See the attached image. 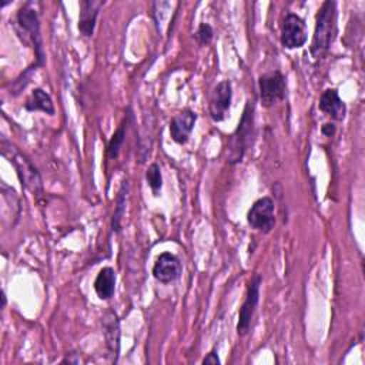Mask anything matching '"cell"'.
I'll return each instance as SVG.
<instances>
[{
  "label": "cell",
  "instance_id": "6da1fadb",
  "mask_svg": "<svg viewBox=\"0 0 365 365\" xmlns=\"http://www.w3.org/2000/svg\"><path fill=\"white\" fill-rule=\"evenodd\" d=\"M14 30L20 40L33 48L36 61L31 66L34 70L37 67L44 66L46 63V54H44V47H43V38L40 34V19L38 13L34 7L33 1L24 3L16 13V20H14Z\"/></svg>",
  "mask_w": 365,
  "mask_h": 365
},
{
  "label": "cell",
  "instance_id": "30bf717a",
  "mask_svg": "<svg viewBox=\"0 0 365 365\" xmlns=\"http://www.w3.org/2000/svg\"><path fill=\"white\" fill-rule=\"evenodd\" d=\"M182 265L177 255L163 252L157 257L153 265V277L161 284H170L181 277Z\"/></svg>",
  "mask_w": 365,
  "mask_h": 365
},
{
  "label": "cell",
  "instance_id": "3957f363",
  "mask_svg": "<svg viewBox=\"0 0 365 365\" xmlns=\"http://www.w3.org/2000/svg\"><path fill=\"white\" fill-rule=\"evenodd\" d=\"M336 36V3L327 0L321 4L315 17V30L309 46L314 58L324 57Z\"/></svg>",
  "mask_w": 365,
  "mask_h": 365
},
{
  "label": "cell",
  "instance_id": "44dd1931",
  "mask_svg": "<svg viewBox=\"0 0 365 365\" xmlns=\"http://www.w3.org/2000/svg\"><path fill=\"white\" fill-rule=\"evenodd\" d=\"M221 361H220V358H218V355H217V352H215V349H212L210 354H207V356L202 359V364L205 365V364H212V365H217V364H220Z\"/></svg>",
  "mask_w": 365,
  "mask_h": 365
},
{
  "label": "cell",
  "instance_id": "277c9868",
  "mask_svg": "<svg viewBox=\"0 0 365 365\" xmlns=\"http://www.w3.org/2000/svg\"><path fill=\"white\" fill-rule=\"evenodd\" d=\"M254 103L247 101L242 115L238 121L235 131L231 134L228 141V155L227 161L230 164L241 163L247 150L252 143L254 135Z\"/></svg>",
  "mask_w": 365,
  "mask_h": 365
},
{
  "label": "cell",
  "instance_id": "5b68a950",
  "mask_svg": "<svg viewBox=\"0 0 365 365\" xmlns=\"http://www.w3.org/2000/svg\"><path fill=\"white\" fill-rule=\"evenodd\" d=\"M262 284V277L259 274H254L247 285L245 299L238 312V322H237V334L245 335L250 331L252 317L255 314L258 301H259V288Z\"/></svg>",
  "mask_w": 365,
  "mask_h": 365
},
{
  "label": "cell",
  "instance_id": "9c48e42d",
  "mask_svg": "<svg viewBox=\"0 0 365 365\" xmlns=\"http://www.w3.org/2000/svg\"><path fill=\"white\" fill-rule=\"evenodd\" d=\"M232 100V86L230 80L220 81L211 93L210 103H208V111L212 121L220 123L225 120Z\"/></svg>",
  "mask_w": 365,
  "mask_h": 365
},
{
  "label": "cell",
  "instance_id": "7c38bea8",
  "mask_svg": "<svg viewBox=\"0 0 365 365\" xmlns=\"http://www.w3.org/2000/svg\"><path fill=\"white\" fill-rule=\"evenodd\" d=\"M195 121H197V114L190 108H185V110L180 111L178 114H175L170 121L171 140L181 145L185 144L190 140V135L195 125Z\"/></svg>",
  "mask_w": 365,
  "mask_h": 365
},
{
  "label": "cell",
  "instance_id": "9a60e30c",
  "mask_svg": "<svg viewBox=\"0 0 365 365\" xmlns=\"http://www.w3.org/2000/svg\"><path fill=\"white\" fill-rule=\"evenodd\" d=\"M115 281H117V275L114 268L103 267L94 279V291L97 297L103 301L110 299L115 291Z\"/></svg>",
  "mask_w": 365,
  "mask_h": 365
},
{
  "label": "cell",
  "instance_id": "ac0fdd59",
  "mask_svg": "<svg viewBox=\"0 0 365 365\" xmlns=\"http://www.w3.org/2000/svg\"><path fill=\"white\" fill-rule=\"evenodd\" d=\"M128 117H130V113L123 118V121L120 123V125L117 127V130L114 131V134L111 135L108 144H107V148H106V155L111 160H115L120 154V150L124 144V140H125V131H127V124H128Z\"/></svg>",
  "mask_w": 365,
  "mask_h": 365
},
{
  "label": "cell",
  "instance_id": "7a4b0ae2",
  "mask_svg": "<svg viewBox=\"0 0 365 365\" xmlns=\"http://www.w3.org/2000/svg\"><path fill=\"white\" fill-rule=\"evenodd\" d=\"M0 148H1V155L14 167L21 187L30 191L37 198L43 197L44 190H43L41 175L38 170L34 167V164L29 160V157L23 154L16 145H13L6 138H1Z\"/></svg>",
  "mask_w": 365,
  "mask_h": 365
},
{
  "label": "cell",
  "instance_id": "2e32d148",
  "mask_svg": "<svg viewBox=\"0 0 365 365\" xmlns=\"http://www.w3.org/2000/svg\"><path fill=\"white\" fill-rule=\"evenodd\" d=\"M24 108L27 111H43L48 115H54V104L48 93H46L43 88L37 87L31 91L29 98L24 103Z\"/></svg>",
  "mask_w": 365,
  "mask_h": 365
},
{
  "label": "cell",
  "instance_id": "e0dca14e",
  "mask_svg": "<svg viewBox=\"0 0 365 365\" xmlns=\"http://www.w3.org/2000/svg\"><path fill=\"white\" fill-rule=\"evenodd\" d=\"M128 190H130L128 181L123 180L121 187H120L118 194H117V198H115V207H114V212H113V218H111V230L114 232L121 231V220L125 214V204H127Z\"/></svg>",
  "mask_w": 365,
  "mask_h": 365
},
{
  "label": "cell",
  "instance_id": "4fadbf2b",
  "mask_svg": "<svg viewBox=\"0 0 365 365\" xmlns=\"http://www.w3.org/2000/svg\"><path fill=\"white\" fill-rule=\"evenodd\" d=\"M104 1L101 0H81L78 14V31L83 37H91L94 34L97 17L100 14Z\"/></svg>",
  "mask_w": 365,
  "mask_h": 365
},
{
  "label": "cell",
  "instance_id": "d6986e66",
  "mask_svg": "<svg viewBox=\"0 0 365 365\" xmlns=\"http://www.w3.org/2000/svg\"><path fill=\"white\" fill-rule=\"evenodd\" d=\"M145 180H147V184L150 185L151 191L154 192V195H158V192L163 187V175H161L160 165L157 163L150 164V167L145 171Z\"/></svg>",
  "mask_w": 365,
  "mask_h": 365
},
{
  "label": "cell",
  "instance_id": "7402d4cb",
  "mask_svg": "<svg viewBox=\"0 0 365 365\" xmlns=\"http://www.w3.org/2000/svg\"><path fill=\"white\" fill-rule=\"evenodd\" d=\"M335 130H336V127H335L334 123H325V124L322 125V128H321L322 134L327 135V137H332V135L335 134Z\"/></svg>",
  "mask_w": 365,
  "mask_h": 365
},
{
  "label": "cell",
  "instance_id": "8992f818",
  "mask_svg": "<svg viewBox=\"0 0 365 365\" xmlns=\"http://www.w3.org/2000/svg\"><path fill=\"white\" fill-rule=\"evenodd\" d=\"M258 88H259L261 104L268 108L285 98L287 81L281 71L274 70L259 76Z\"/></svg>",
  "mask_w": 365,
  "mask_h": 365
},
{
  "label": "cell",
  "instance_id": "ba28073f",
  "mask_svg": "<svg viewBox=\"0 0 365 365\" xmlns=\"http://www.w3.org/2000/svg\"><path fill=\"white\" fill-rule=\"evenodd\" d=\"M308 38L304 19L295 13H287L281 23V44L288 50L301 48Z\"/></svg>",
  "mask_w": 365,
  "mask_h": 365
},
{
  "label": "cell",
  "instance_id": "ffe728a7",
  "mask_svg": "<svg viewBox=\"0 0 365 365\" xmlns=\"http://www.w3.org/2000/svg\"><path fill=\"white\" fill-rule=\"evenodd\" d=\"M214 37V30L208 23H201L195 31V40L200 46H208Z\"/></svg>",
  "mask_w": 365,
  "mask_h": 365
},
{
  "label": "cell",
  "instance_id": "52a82bcc",
  "mask_svg": "<svg viewBox=\"0 0 365 365\" xmlns=\"http://www.w3.org/2000/svg\"><path fill=\"white\" fill-rule=\"evenodd\" d=\"M247 222L255 231L268 234L275 227V204L269 197L254 201L247 212Z\"/></svg>",
  "mask_w": 365,
  "mask_h": 365
},
{
  "label": "cell",
  "instance_id": "5bb4252c",
  "mask_svg": "<svg viewBox=\"0 0 365 365\" xmlns=\"http://www.w3.org/2000/svg\"><path fill=\"white\" fill-rule=\"evenodd\" d=\"M318 107L324 114H327L328 117H331L336 121H342L345 118L346 106L335 88H327L321 94Z\"/></svg>",
  "mask_w": 365,
  "mask_h": 365
},
{
  "label": "cell",
  "instance_id": "8fae6325",
  "mask_svg": "<svg viewBox=\"0 0 365 365\" xmlns=\"http://www.w3.org/2000/svg\"><path fill=\"white\" fill-rule=\"evenodd\" d=\"M103 324V334L108 351V356L111 362L118 361V352H120V321L114 311L108 309L101 318Z\"/></svg>",
  "mask_w": 365,
  "mask_h": 365
}]
</instances>
